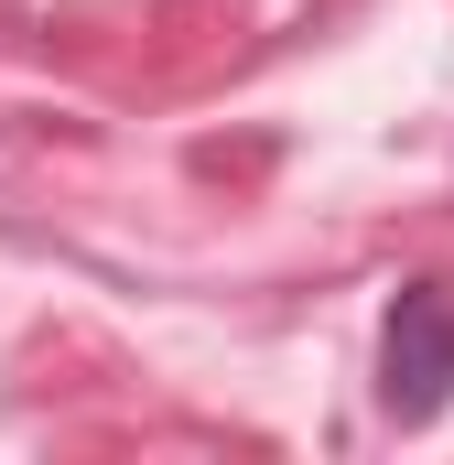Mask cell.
I'll use <instances>...</instances> for the list:
<instances>
[{
  "label": "cell",
  "instance_id": "1",
  "mask_svg": "<svg viewBox=\"0 0 454 465\" xmlns=\"http://www.w3.org/2000/svg\"><path fill=\"white\" fill-rule=\"evenodd\" d=\"M444 401H454V282H411L390 292V325H379V411L433 422Z\"/></svg>",
  "mask_w": 454,
  "mask_h": 465
}]
</instances>
